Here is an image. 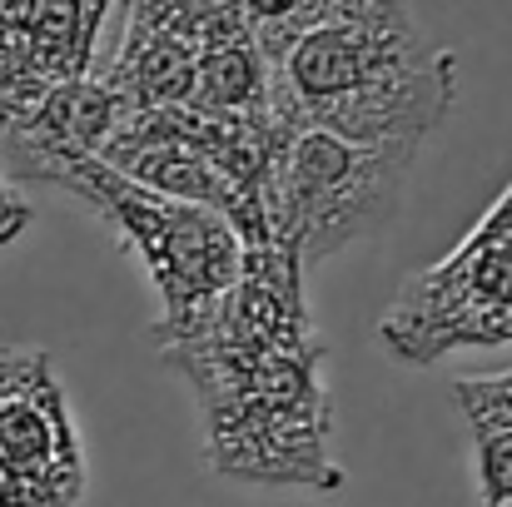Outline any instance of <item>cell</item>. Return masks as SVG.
Here are the masks:
<instances>
[{
    "instance_id": "6da1fadb",
    "label": "cell",
    "mask_w": 512,
    "mask_h": 507,
    "mask_svg": "<svg viewBox=\"0 0 512 507\" xmlns=\"http://www.w3.org/2000/svg\"><path fill=\"white\" fill-rule=\"evenodd\" d=\"M304 264L259 239L244 244L224 309L160 348L194 398L204 468L239 488L339 498L348 473L334 453L329 348L319 338Z\"/></svg>"
},
{
    "instance_id": "7a4b0ae2",
    "label": "cell",
    "mask_w": 512,
    "mask_h": 507,
    "mask_svg": "<svg viewBox=\"0 0 512 507\" xmlns=\"http://www.w3.org/2000/svg\"><path fill=\"white\" fill-rule=\"evenodd\" d=\"M458 100V55L433 45L408 0H343L269 50L274 120L353 145L423 150Z\"/></svg>"
},
{
    "instance_id": "3957f363",
    "label": "cell",
    "mask_w": 512,
    "mask_h": 507,
    "mask_svg": "<svg viewBox=\"0 0 512 507\" xmlns=\"http://www.w3.org/2000/svg\"><path fill=\"white\" fill-rule=\"evenodd\" d=\"M120 45L95 65L120 110L269 125V60L234 0H115Z\"/></svg>"
},
{
    "instance_id": "277c9868",
    "label": "cell",
    "mask_w": 512,
    "mask_h": 507,
    "mask_svg": "<svg viewBox=\"0 0 512 507\" xmlns=\"http://www.w3.org/2000/svg\"><path fill=\"white\" fill-rule=\"evenodd\" d=\"M413 165L418 150L353 145L329 130L274 120L259 174L264 239L289 249L309 274L343 249L378 239L398 219Z\"/></svg>"
},
{
    "instance_id": "5b68a950",
    "label": "cell",
    "mask_w": 512,
    "mask_h": 507,
    "mask_svg": "<svg viewBox=\"0 0 512 507\" xmlns=\"http://www.w3.org/2000/svg\"><path fill=\"white\" fill-rule=\"evenodd\" d=\"M55 189L95 214L105 234L140 264L145 284L160 299V314L150 324L155 348L199 334L224 309L244 264V239L224 214L140 189L105 160H80Z\"/></svg>"
},
{
    "instance_id": "8992f818",
    "label": "cell",
    "mask_w": 512,
    "mask_h": 507,
    "mask_svg": "<svg viewBox=\"0 0 512 507\" xmlns=\"http://www.w3.org/2000/svg\"><path fill=\"white\" fill-rule=\"evenodd\" d=\"M378 343L403 368H433L448 353L512 343V184L488 214L428 269L408 274L378 319Z\"/></svg>"
},
{
    "instance_id": "52a82bcc",
    "label": "cell",
    "mask_w": 512,
    "mask_h": 507,
    "mask_svg": "<svg viewBox=\"0 0 512 507\" xmlns=\"http://www.w3.org/2000/svg\"><path fill=\"white\" fill-rule=\"evenodd\" d=\"M269 135L274 120L219 125L179 110H120L110 140L100 145V160L140 189L224 214L244 244H259V174Z\"/></svg>"
},
{
    "instance_id": "ba28073f",
    "label": "cell",
    "mask_w": 512,
    "mask_h": 507,
    "mask_svg": "<svg viewBox=\"0 0 512 507\" xmlns=\"http://www.w3.org/2000/svg\"><path fill=\"white\" fill-rule=\"evenodd\" d=\"M90 493L70 393L45 348H0V507H80Z\"/></svg>"
},
{
    "instance_id": "9c48e42d",
    "label": "cell",
    "mask_w": 512,
    "mask_h": 507,
    "mask_svg": "<svg viewBox=\"0 0 512 507\" xmlns=\"http://www.w3.org/2000/svg\"><path fill=\"white\" fill-rule=\"evenodd\" d=\"M115 0H0V120H15L100 65Z\"/></svg>"
},
{
    "instance_id": "30bf717a",
    "label": "cell",
    "mask_w": 512,
    "mask_h": 507,
    "mask_svg": "<svg viewBox=\"0 0 512 507\" xmlns=\"http://www.w3.org/2000/svg\"><path fill=\"white\" fill-rule=\"evenodd\" d=\"M120 120V100L100 85L90 70L85 80L55 90L35 110L0 120V174L20 184L55 189L80 160H100V145L110 140Z\"/></svg>"
},
{
    "instance_id": "8fae6325",
    "label": "cell",
    "mask_w": 512,
    "mask_h": 507,
    "mask_svg": "<svg viewBox=\"0 0 512 507\" xmlns=\"http://www.w3.org/2000/svg\"><path fill=\"white\" fill-rule=\"evenodd\" d=\"M453 408L468 433L478 507H512V368L458 378Z\"/></svg>"
},
{
    "instance_id": "7c38bea8",
    "label": "cell",
    "mask_w": 512,
    "mask_h": 507,
    "mask_svg": "<svg viewBox=\"0 0 512 507\" xmlns=\"http://www.w3.org/2000/svg\"><path fill=\"white\" fill-rule=\"evenodd\" d=\"M334 5H343V0H234V10H239L244 25L254 30L264 60H269V50H279L289 35H299L304 25H314V20L329 15Z\"/></svg>"
},
{
    "instance_id": "4fadbf2b",
    "label": "cell",
    "mask_w": 512,
    "mask_h": 507,
    "mask_svg": "<svg viewBox=\"0 0 512 507\" xmlns=\"http://www.w3.org/2000/svg\"><path fill=\"white\" fill-rule=\"evenodd\" d=\"M30 224H35V209H30V204H25V194L0 174V254H5V249L30 229Z\"/></svg>"
}]
</instances>
